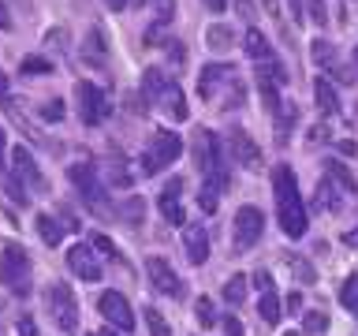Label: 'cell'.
<instances>
[{
	"mask_svg": "<svg viewBox=\"0 0 358 336\" xmlns=\"http://www.w3.org/2000/svg\"><path fill=\"white\" fill-rule=\"evenodd\" d=\"M273 190H276V220L284 235L291 239H302L310 228V217H306V206H302V190H299V179L287 164H276L273 172Z\"/></svg>",
	"mask_w": 358,
	"mask_h": 336,
	"instance_id": "6da1fadb",
	"label": "cell"
},
{
	"mask_svg": "<svg viewBox=\"0 0 358 336\" xmlns=\"http://www.w3.org/2000/svg\"><path fill=\"white\" fill-rule=\"evenodd\" d=\"M142 97H145V105L164 108L172 120H187L190 116V108L183 101V90L164 75V67H150V71L142 75Z\"/></svg>",
	"mask_w": 358,
	"mask_h": 336,
	"instance_id": "7a4b0ae2",
	"label": "cell"
},
{
	"mask_svg": "<svg viewBox=\"0 0 358 336\" xmlns=\"http://www.w3.org/2000/svg\"><path fill=\"white\" fill-rule=\"evenodd\" d=\"M194 161L206 176V187L213 195L228 190V164H224V150H220V139L213 131H198L194 134Z\"/></svg>",
	"mask_w": 358,
	"mask_h": 336,
	"instance_id": "3957f363",
	"label": "cell"
},
{
	"mask_svg": "<svg viewBox=\"0 0 358 336\" xmlns=\"http://www.w3.org/2000/svg\"><path fill=\"white\" fill-rule=\"evenodd\" d=\"M179 153H183V142H179V134L168 131V127H157L153 139L145 142V150H142V172H150V176L164 172V168L176 164Z\"/></svg>",
	"mask_w": 358,
	"mask_h": 336,
	"instance_id": "277c9868",
	"label": "cell"
},
{
	"mask_svg": "<svg viewBox=\"0 0 358 336\" xmlns=\"http://www.w3.org/2000/svg\"><path fill=\"white\" fill-rule=\"evenodd\" d=\"M71 183L78 187V198L86 202V209H94L97 217H112V213H116L108 206V187L101 183L94 164H71Z\"/></svg>",
	"mask_w": 358,
	"mask_h": 336,
	"instance_id": "5b68a950",
	"label": "cell"
},
{
	"mask_svg": "<svg viewBox=\"0 0 358 336\" xmlns=\"http://www.w3.org/2000/svg\"><path fill=\"white\" fill-rule=\"evenodd\" d=\"M75 101H78V116H83V123L86 127H101V123L108 120V112H112V101H108V94L101 86H94V83H75Z\"/></svg>",
	"mask_w": 358,
	"mask_h": 336,
	"instance_id": "8992f818",
	"label": "cell"
},
{
	"mask_svg": "<svg viewBox=\"0 0 358 336\" xmlns=\"http://www.w3.org/2000/svg\"><path fill=\"white\" fill-rule=\"evenodd\" d=\"M45 307H49V318L60 325L64 332H75L78 329V299L75 291L64 284H49V291H45Z\"/></svg>",
	"mask_w": 358,
	"mask_h": 336,
	"instance_id": "52a82bcc",
	"label": "cell"
},
{
	"mask_svg": "<svg viewBox=\"0 0 358 336\" xmlns=\"http://www.w3.org/2000/svg\"><path fill=\"white\" fill-rule=\"evenodd\" d=\"M27 276H30V254L19 243H8L4 254H0V284L15 288L22 295L27 291Z\"/></svg>",
	"mask_w": 358,
	"mask_h": 336,
	"instance_id": "ba28073f",
	"label": "cell"
},
{
	"mask_svg": "<svg viewBox=\"0 0 358 336\" xmlns=\"http://www.w3.org/2000/svg\"><path fill=\"white\" fill-rule=\"evenodd\" d=\"M145 276H150V288L157 295H168V299H183L187 295V284L183 276H176V269L164 262V258H145Z\"/></svg>",
	"mask_w": 358,
	"mask_h": 336,
	"instance_id": "9c48e42d",
	"label": "cell"
},
{
	"mask_svg": "<svg viewBox=\"0 0 358 336\" xmlns=\"http://www.w3.org/2000/svg\"><path fill=\"white\" fill-rule=\"evenodd\" d=\"M265 232V217L257 206H243L239 213H235V224H231V243L235 251H250V246L262 239Z\"/></svg>",
	"mask_w": 358,
	"mask_h": 336,
	"instance_id": "30bf717a",
	"label": "cell"
},
{
	"mask_svg": "<svg viewBox=\"0 0 358 336\" xmlns=\"http://www.w3.org/2000/svg\"><path fill=\"white\" fill-rule=\"evenodd\" d=\"M11 176L19 179L22 187H30L34 195H49V179H45V172L38 168V161L30 157L27 146H19V150H11Z\"/></svg>",
	"mask_w": 358,
	"mask_h": 336,
	"instance_id": "8fae6325",
	"label": "cell"
},
{
	"mask_svg": "<svg viewBox=\"0 0 358 336\" xmlns=\"http://www.w3.org/2000/svg\"><path fill=\"white\" fill-rule=\"evenodd\" d=\"M97 310L112 329H120V332L134 329V310H131V302L123 299V291H105V295L97 299Z\"/></svg>",
	"mask_w": 358,
	"mask_h": 336,
	"instance_id": "7c38bea8",
	"label": "cell"
},
{
	"mask_svg": "<svg viewBox=\"0 0 358 336\" xmlns=\"http://www.w3.org/2000/svg\"><path fill=\"white\" fill-rule=\"evenodd\" d=\"M34 224H38V235H41L45 246H60L64 243V232H78V220L67 209L64 213H38Z\"/></svg>",
	"mask_w": 358,
	"mask_h": 336,
	"instance_id": "4fadbf2b",
	"label": "cell"
},
{
	"mask_svg": "<svg viewBox=\"0 0 358 336\" xmlns=\"http://www.w3.org/2000/svg\"><path fill=\"white\" fill-rule=\"evenodd\" d=\"M67 265H71V273L78 276V280H101L105 276V269H101V258H97V251L90 243H75L71 251H67Z\"/></svg>",
	"mask_w": 358,
	"mask_h": 336,
	"instance_id": "5bb4252c",
	"label": "cell"
},
{
	"mask_svg": "<svg viewBox=\"0 0 358 336\" xmlns=\"http://www.w3.org/2000/svg\"><path fill=\"white\" fill-rule=\"evenodd\" d=\"M228 153H231L243 168H250V172H257V168H262V150H257V142H254L243 127H231V131H228Z\"/></svg>",
	"mask_w": 358,
	"mask_h": 336,
	"instance_id": "9a60e30c",
	"label": "cell"
},
{
	"mask_svg": "<svg viewBox=\"0 0 358 336\" xmlns=\"http://www.w3.org/2000/svg\"><path fill=\"white\" fill-rule=\"evenodd\" d=\"M313 60H317V67H324L332 78H340V83H355V71L343 64V56L336 52V45H329L324 38L313 41Z\"/></svg>",
	"mask_w": 358,
	"mask_h": 336,
	"instance_id": "2e32d148",
	"label": "cell"
},
{
	"mask_svg": "<svg viewBox=\"0 0 358 336\" xmlns=\"http://www.w3.org/2000/svg\"><path fill=\"white\" fill-rule=\"evenodd\" d=\"M157 206H161V217L168 224L183 228V220H187V213H183V179H168L161 198H157Z\"/></svg>",
	"mask_w": 358,
	"mask_h": 336,
	"instance_id": "e0dca14e",
	"label": "cell"
},
{
	"mask_svg": "<svg viewBox=\"0 0 358 336\" xmlns=\"http://www.w3.org/2000/svg\"><path fill=\"white\" fill-rule=\"evenodd\" d=\"M183 251L194 265H206L209 258V232L206 224H183Z\"/></svg>",
	"mask_w": 358,
	"mask_h": 336,
	"instance_id": "ac0fdd59",
	"label": "cell"
},
{
	"mask_svg": "<svg viewBox=\"0 0 358 336\" xmlns=\"http://www.w3.org/2000/svg\"><path fill=\"white\" fill-rule=\"evenodd\" d=\"M235 71L228 64H206L201 67V78H198V94L206 97V101H213V97H220V86L228 83Z\"/></svg>",
	"mask_w": 358,
	"mask_h": 336,
	"instance_id": "d6986e66",
	"label": "cell"
},
{
	"mask_svg": "<svg viewBox=\"0 0 358 336\" xmlns=\"http://www.w3.org/2000/svg\"><path fill=\"white\" fill-rule=\"evenodd\" d=\"M243 49H246V56H250V60H257V64H268V60H276L273 56V45H268V38L257 27H250L243 34Z\"/></svg>",
	"mask_w": 358,
	"mask_h": 336,
	"instance_id": "ffe728a7",
	"label": "cell"
},
{
	"mask_svg": "<svg viewBox=\"0 0 358 336\" xmlns=\"http://www.w3.org/2000/svg\"><path fill=\"white\" fill-rule=\"evenodd\" d=\"M343 198H347V195H343V190L332 183L329 176H324L321 183H317V209H332V213H336V209L343 206Z\"/></svg>",
	"mask_w": 358,
	"mask_h": 336,
	"instance_id": "44dd1931",
	"label": "cell"
},
{
	"mask_svg": "<svg viewBox=\"0 0 358 336\" xmlns=\"http://www.w3.org/2000/svg\"><path fill=\"white\" fill-rule=\"evenodd\" d=\"M313 94H317V108L324 116H336V112H340V97H336L329 78H317V83H313Z\"/></svg>",
	"mask_w": 358,
	"mask_h": 336,
	"instance_id": "7402d4cb",
	"label": "cell"
},
{
	"mask_svg": "<svg viewBox=\"0 0 358 336\" xmlns=\"http://www.w3.org/2000/svg\"><path fill=\"white\" fill-rule=\"evenodd\" d=\"M206 45H209V52H228V49H235V30L217 22V27L206 30Z\"/></svg>",
	"mask_w": 358,
	"mask_h": 336,
	"instance_id": "603a6c76",
	"label": "cell"
},
{
	"mask_svg": "<svg viewBox=\"0 0 358 336\" xmlns=\"http://www.w3.org/2000/svg\"><path fill=\"white\" fill-rule=\"evenodd\" d=\"M257 314H262V321H268V325H276L280 318H284V307H280V295H276V288L262 291V302H257Z\"/></svg>",
	"mask_w": 358,
	"mask_h": 336,
	"instance_id": "cb8c5ba5",
	"label": "cell"
},
{
	"mask_svg": "<svg viewBox=\"0 0 358 336\" xmlns=\"http://www.w3.org/2000/svg\"><path fill=\"white\" fill-rule=\"evenodd\" d=\"M246 291H250V280H246L243 273L228 276V284H224V302H231V307H243Z\"/></svg>",
	"mask_w": 358,
	"mask_h": 336,
	"instance_id": "d4e9b609",
	"label": "cell"
},
{
	"mask_svg": "<svg viewBox=\"0 0 358 336\" xmlns=\"http://www.w3.org/2000/svg\"><path fill=\"white\" fill-rule=\"evenodd\" d=\"M105 56H108V49H105V38H101V30H90V34H86L83 60H86V64H105Z\"/></svg>",
	"mask_w": 358,
	"mask_h": 336,
	"instance_id": "484cf974",
	"label": "cell"
},
{
	"mask_svg": "<svg viewBox=\"0 0 358 336\" xmlns=\"http://www.w3.org/2000/svg\"><path fill=\"white\" fill-rule=\"evenodd\" d=\"M324 176H329V179H332V183H336V187H340V190H343V195H347V198H351V195H355V190H358V187H355V176H351V172H347V168H343V164H336V161H329V164H324Z\"/></svg>",
	"mask_w": 358,
	"mask_h": 336,
	"instance_id": "4316f807",
	"label": "cell"
},
{
	"mask_svg": "<svg viewBox=\"0 0 358 336\" xmlns=\"http://www.w3.org/2000/svg\"><path fill=\"white\" fill-rule=\"evenodd\" d=\"M287 265H291V273H295L299 284H317V273H313V265L306 262V258L291 254V258H287Z\"/></svg>",
	"mask_w": 358,
	"mask_h": 336,
	"instance_id": "83f0119b",
	"label": "cell"
},
{
	"mask_svg": "<svg viewBox=\"0 0 358 336\" xmlns=\"http://www.w3.org/2000/svg\"><path fill=\"white\" fill-rule=\"evenodd\" d=\"M116 213H120L116 220H127L131 228H138V224H142V213H145V202H142V198H127V206H120Z\"/></svg>",
	"mask_w": 358,
	"mask_h": 336,
	"instance_id": "f1b7e54d",
	"label": "cell"
},
{
	"mask_svg": "<svg viewBox=\"0 0 358 336\" xmlns=\"http://www.w3.org/2000/svg\"><path fill=\"white\" fill-rule=\"evenodd\" d=\"M105 187H131V172H127V164H116L112 161L105 168V179H101Z\"/></svg>",
	"mask_w": 358,
	"mask_h": 336,
	"instance_id": "f546056e",
	"label": "cell"
},
{
	"mask_svg": "<svg viewBox=\"0 0 358 336\" xmlns=\"http://www.w3.org/2000/svg\"><path fill=\"white\" fill-rule=\"evenodd\" d=\"M194 318H198V325H206V329H213V325H217V307H213L209 295H201V299L194 302Z\"/></svg>",
	"mask_w": 358,
	"mask_h": 336,
	"instance_id": "4dcf8cb0",
	"label": "cell"
},
{
	"mask_svg": "<svg viewBox=\"0 0 358 336\" xmlns=\"http://www.w3.org/2000/svg\"><path fill=\"white\" fill-rule=\"evenodd\" d=\"M19 71L22 75H52V64L45 60V56H22Z\"/></svg>",
	"mask_w": 358,
	"mask_h": 336,
	"instance_id": "1f68e13d",
	"label": "cell"
},
{
	"mask_svg": "<svg viewBox=\"0 0 358 336\" xmlns=\"http://www.w3.org/2000/svg\"><path fill=\"white\" fill-rule=\"evenodd\" d=\"M145 325H150V336H172V329H168L164 314L157 307H145Z\"/></svg>",
	"mask_w": 358,
	"mask_h": 336,
	"instance_id": "d6a6232c",
	"label": "cell"
},
{
	"mask_svg": "<svg viewBox=\"0 0 358 336\" xmlns=\"http://www.w3.org/2000/svg\"><path fill=\"white\" fill-rule=\"evenodd\" d=\"M176 19V0H153V22L157 27H168Z\"/></svg>",
	"mask_w": 358,
	"mask_h": 336,
	"instance_id": "836d02e7",
	"label": "cell"
},
{
	"mask_svg": "<svg viewBox=\"0 0 358 336\" xmlns=\"http://www.w3.org/2000/svg\"><path fill=\"white\" fill-rule=\"evenodd\" d=\"M340 302H343L347 310H358V273L343 280V288H340Z\"/></svg>",
	"mask_w": 358,
	"mask_h": 336,
	"instance_id": "e575fe53",
	"label": "cell"
},
{
	"mask_svg": "<svg viewBox=\"0 0 358 336\" xmlns=\"http://www.w3.org/2000/svg\"><path fill=\"white\" fill-rule=\"evenodd\" d=\"M324 325H329V318L324 314H317V310H310V314H302V332H324Z\"/></svg>",
	"mask_w": 358,
	"mask_h": 336,
	"instance_id": "d590c367",
	"label": "cell"
},
{
	"mask_svg": "<svg viewBox=\"0 0 358 336\" xmlns=\"http://www.w3.org/2000/svg\"><path fill=\"white\" fill-rule=\"evenodd\" d=\"M306 19H313L317 22V27H324V22H329V8H324V0H306Z\"/></svg>",
	"mask_w": 358,
	"mask_h": 336,
	"instance_id": "8d00e7d4",
	"label": "cell"
},
{
	"mask_svg": "<svg viewBox=\"0 0 358 336\" xmlns=\"http://www.w3.org/2000/svg\"><path fill=\"white\" fill-rule=\"evenodd\" d=\"M4 187H8V195H11V202H19V206H27V202H30V190H22V183H19V179L15 176H4Z\"/></svg>",
	"mask_w": 358,
	"mask_h": 336,
	"instance_id": "74e56055",
	"label": "cell"
},
{
	"mask_svg": "<svg viewBox=\"0 0 358 336\" xmlns=\"http://www.w3.org/2000/svg\"><path fill=\"white\" fill-rule=\"evenodd\" d=\"M97 251V258H108V262H120L116 246H112V239H105V235H94V243H90Z\"/></svg>",
	"mask_w": 358,
	"mask_h": 336,
	"instance_id": "f35d334b",
	"label": "cell"
},
{
	"mask_svg": "<svg viewBox=\"0 0 358 336\" xmlns=\"http://www.w3.org/2000/svg\"><path fill=\"white\" fill-rule=\"evenodd\" d=\"M45 45H49V49H67V30L52 27L49 34H45Z\"/></svg>",
	"mask_w": 358,
	"mask_h": 336,
	"instance_id": "ab89813d",
	"label": "cell"
},
{
	"mask_svg": "<svg viewBox=\"0 0 358 336\" xmlns=\"http://www.w3.org/2000/svg\"><path fill=\"white\" fill-rule=\"evenodd\" d=\"M41 116L45 120H60L64 116V101H49V105H41Z\"/></svg>",
	"mask_w": 358,
	"mask_h": 336,
	"instance_id": "60d3db41",
	"label": "cell"
},
{
	"mask_svg": "<svg viewBox=\"0 0 358 336\" xmlns=\"http://www.w3.org/2000/svg\"><path fill=\"white\" fill-rule=\"evenodd\" d=\"M217 198H220V195H213L209 187H201V209H206V213H213V209H217Z\"/></svg>",
	"mask_w": 358,
	"mask_h": 336,
	"instance_id": "b9f144b4",
	"label": "cell"
},
{
	"mask_svg": "<svg viewBox=\"0 0 358 336\" xmlns=\"http://www.w3.org/2000/svg\"><path fill=\"white\" fill-rule=\"evenodd\" d=\"M19 336H41L38 325H34V318H19Z\"/></svg>",
	"mask_w": 358,
	"mask_h": 336,
	"instance_id": "7bdbcfd3",
	"label": "cell"
},
{
	"mask_svg": "<svg viewBox=\"0 0 358 336\" xmlns=\"http://www.w3.org/2000/svg\"><path fill=\"white\" fill-rule=\"evenodd\" d=\"M254 284L262 288V291H268V288H273V276H268L265 269H257V273H254Z\"/></svg>",
	"mask_w": 358,
	"mask_h": 336,
	"instance_id": "ee69618b",
	"label": "cell"
},
{
	"mask_svg": "<svg viewBox=\"0 0 358 336\" xmlns=\"http://www.w3.org/2000/svg\"><path fill=\"white\" fill-rule=\"evenodd\" d=\"M235 11L246 15V19H254V0H235Z\"/></svg>",
	"mask_w": 358,
	"mask_h": 336,
	"instance_id": "f6af8a7d",
	"label": "cell"
},
{
	"mask_svg": "<svg viewBox=\"0 0 358 336\" xmlns=\"http://www.w3.org/2000/svg\"><path fill=\"white\" fill-rule=\"evenodd\" d=\"M287 314H299L302 318V295L295 291V295H287Z\"/></svg>",
	"mask_w": 358,
	"mask_h": 336,
	"instance_id": "bcb514c9",
	"label": "cell"
},
{
	"mask_svg": "<svg viewBox=\"0 0 358 336\" xmlns=\"http://www.w3.org/2000/svg\"><path fill=\"white\" fill-rule=\"evenodd\" d=\"M224 332H228V336H243V325L235 318H224Z\"/></svg>",
	"mask_w": 358,
	"mask_h": 336,
	"instance_id": "7dc6e473",
	"label": "cell"
},
{
	"mask_svg": "<svg viewBox=\"0 0 358 336\" xmlns=\"http://www.w3.org/2000/svg\"><path fill=\"white\" fill-rule=\"evenodd\" d=\"M201 4H206V8L213 11V15H217V11H224V8H228V0H201Z\"/></svg>",
	"mask_w": 358,
	"mask_h": 336,
	"instance_id": "c3c4849f",
	"label": "cell"
},
{
	"mask_svg": "<svg viewBox=\"0 0 358 336\" xmlns=\"http://www.w3.org/2000/svg\"><path fill=\"white\" fill-rule=\"evenodd\" d=\"M105 4H108L112 11H123V8H131V4H138V0H105Z\"/></svg>",
	"mask_w": 358,
	"mask_h": 336,
	"instance_id": "681fc988",
	"label": "cell"
},
{
	"mask_svg": "<svg viewBox=\"0 0 358 336\" xmlns=\"http://www.w3.org/2000/svg\"><path fill=\"white\" fill-rule=\"evenodd\" d=\"M287 4H291V15H295L299 22L306 19V11H302V0H287Z\"/></svg>",
	"mask_w": 358,
	"mask_h": 336,
	"instance_id": "f907efd6",
	"label": "cell"
},
{
	"mask_svg": "<svg viewBox=\"0 0 358 336\" xmlns=\"http://www.w3.org/2000/svg\"><path fill=\"white\" fill-rule=\"evenodd\" d=\"M343 246H358V228H351V232H343Z\"/></svg>",
	"mask_w": 358,
	"mask_h": 336,
	"instance_id": "816d5d0a",
	"label": "cell"
},
{
	"mask_svg": "<svg viewBox=\"0 0 358 336\" xmlns=\"http://www.w3.org/2000/svg\"><path fill=\"white\" fill-rule=\"evenodd\" d=\"M4 150H8V134H4V127H0V168H4Z\"/></svg>",
	"mask_w": 358,
	"mask_h": 336,
	"instance_id": "f5cc1de1",
	"label": "cell"
},
{
	"mask_svg": "<svg viewBox=\"0 0 358 336\" xmlns=\"http://www.w3.org/2000/svg\"><path fill=\"white\" fill-rule=\"evenodd\" d=\"M0 27H11V19H8V11H4V4H0Z\"/></svg>",
	"mask_w": 358,
	"mask_h": 336,
	"instance_id": "db71d44e",
	"label": "cell"
},
{
	"mask_svg": "<svg viewBox=\"0 0 358 336\" xmlns=\"http://www.w3.org/2000/svg\"><path fill=\"white\" fill-rule=\"evenodd\" d=\"M262 4H265L268 11H276V0H262Z\"/></svg>",
	"mask_w": 358,
	"mask_h": 336,
	"instance_id": "11a10c76",
	"label": "cell"
},
{
	"mask_svg": "<svg viewBox=\"0 0 358 336\" xmlns=\"http://www.w3.org/2000/svg\"><path fill=\"white\" fill-rule=\"evenodd\" d=\"M90 336H116V332H108V329H101V332H90Z\"/></svg>",
	"mask_w": 358,
	"mask_h": 336,
	"instance_id": "9f6ffc18",
	"label": "cell"
},
{
	"mask_svg": "<svg viewBox=\"0 0 358 336\" xmlns=\"http://www.w3.org/2000/svg\"><path fill=\"white\" fill-rule=\"evenodd\" d=\"M355 67H358V45H355Z\"/></svg>",
	"mask_w": 358,
	"mask_h": 336,
	"instance_id": "6f0895ef",
	"label": "cell"
},
{
	"mask_svg": "<svg viewBox=\"0 0 358 336\" xmlns=\"http://www.w3.org/2000/svg\"><path fill=\"white\" fill-rule=\"evenodd\" d=\"M284 336H299V332H284Z\"/></svg>",
	"mask_w": 358,
	"mask_h": 336,
	"instance_id": "680465c9",
	"label": "cell"
}]
</instances>
